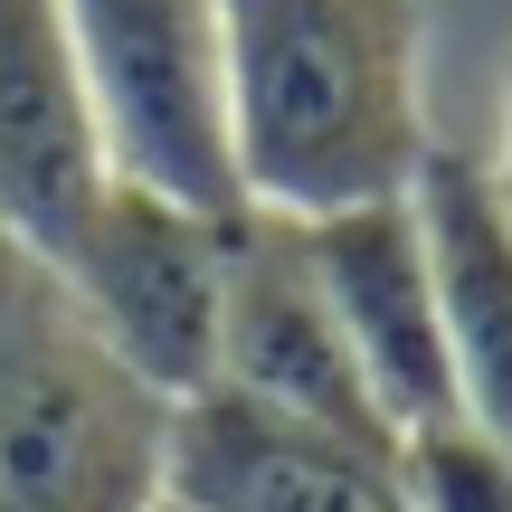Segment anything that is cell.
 I'll return each mask as SVG.
<instances>
[{"label": "cell", "instance_id": "6da1fadb", "mask_svg": "<svg viewBox=\"0 0 512 512\" xmlns=\"http://www.w3.org/2000/svg\"><path fill=\"white\" fill-rule=\"evenodd\" d=\"M219 105L247 219H332L399 200L437 152L418 0H209Z\"/></svg>", "mask_w": 512, "mask_h": 512}, {"label": "cell", "instance_id": "7a4b0ae2", "mask_svg": "<svg viewBox=\"0 0 512 512\" xmlns=\"http://www.w3.org/2000/svg\"><path fill=\"white\" fill-rule=\"evenodd\" d=\"M171 399L133 380L57 266L0 238V512H152Z\"/></svg>", "mask_w": 512, "mask_h": 512}, {"label": "cell", "instance_id": "3957f363", "mask_svg": "<svg viewBox=\"0 0 512 512\" xmlns=\"http://www.w3.org/2000/svg\"><path fill=\"white\" fill-rule=\"evenodd\" d=\"M228 256H238V219L114 171L48 266L76 294V313L95 323V342L181 408V399H200L219 380Z\"/></svg>", "mask_w": 512, "mask_h": 512}, {"label": "cell", "instance_id": "277c9868", "mask_svg": "<svg viewBox=\"0 0 512 512\" xmlns=\"http://www.w3.org/2000/svg\"><path fill=\"white\" fill-rule=\"evenodd\" d=\"M57 19H67L105 162L171 200L247 219L219 105V10L209 0H57Z\"/></svg>", "mask_w": 512, "mask_h": 512}, {"label": "cell", "instance_id": "5b68a950", "mask_svg": "<svg viewBox=\"0 0 512 512\" xmlns=\"http://www.w3.org/2000/svg\"><path fill=\"white\" fill-rule=\"evenodd\" d=\"M294 238H304V266H313V285H323V304H332V323H342V342H351V361H361L380 418L399 427V437L456 418L437 266H427V228H418V209H408V190L399 200L332 209V219H304Z\"/></svg>", "mask_w": 512, "mask_h": 512}, {"label": "cell", "instance_id": "8992f818", "mask_svg": "<svg viewBox=\"0 0 512 512\" xmlns=\"http://www.w3.org/2000/svg\"><path fill=\"white\" fill-rule=\"evenodd\" d=\"M238 399L275 408V418L332 427L351 446H399L380 418L361 361H351L342 323H332L323 285L304 266V238L285 219H238V256H228V323H219V380Z\"/></svg>", "mask_w": 512, "mask_h": 512}, {"label": "cell", "instance_id": "52a82bcc", "mask_svg": "<svg viewBox=\"0 0 512 512\" xmlns=\"http://www.w3.org/2000/svg\"><path fill=\"white\" fill-rule=\"evenodd\" d=\"M162 494L181 512H418L399 446H351L332 427L275 418L238 389H200L171 408Z\"/></svg>", "mask_w": 512, "mask_h": 512}, {"label": "cell", "instance_id": "ba28073f", "mask_svg": "<svg viewBox=\"0 0 512 512\" xmlns=\"http://www.w3.org/2000/svg\"><path fill=\"white\" fill-rule=\"evenodd\" d=\"M114 181L57 0H0V238L48 266Z\"/></svg>", "mask_w": 512, "mask_h": 512}, {"label": "cell", "instance_id": "9c48e42d", "mask_svg": "<svg viewBox=\"0 0 512 512\" xmlns=\"http://www.w3.org/2000/svg\"><path fill=\"white\" fill-rule=\"evenodd\" d=\"M408 209L427 228V266H437V313H446V370H456V418L484 446L512 456V209L494 200L484 162L465 152H427Z\"/></svg>", "mask_w": 512, "mask_h": 512}, {"label": "cell", "instance_id": "30bf717a", "mask_svg": "<svg viewBox=\"0 0 512 512\" xmlns=\"http://www.w3.org/2000/svg\"><path fill=\"white\" fill-rule=\"evenodd\" d=\"M399 475H408V503L418 512H512V456L484 446L465 418L408 427L399 437Z\"/></svg>", "mask_w": 512, "mask_h": 512}, {"label": "cell", "instance_id": "8fae6325", "mask_svg": "<svg viewBox=\"0 0 512 512\" xmlns=\"http://www.w3.org/2000/svg\"><path fill=\"white\" fill-rule=\"evenodd\" d=\"M484 181H494V200L512 209V67H503V143H494V162H484Z\"/></svg>", "mask_w": 512, "mask_h": 512}, {"label": "cell", "instance_id": "7c38bea8", "mask_svg": "<svg viewBox=\"0 0 512 512\" xmlns=\"http://www.w3.org/2000/svg\"><path fill=\"white\" fill-rule=\"evenodd\" d=\"M152 512H181V503H171V494H162V503H152Z\"/></svg>", "mask_w": 512, "mask_h": 512}]
</instances>
